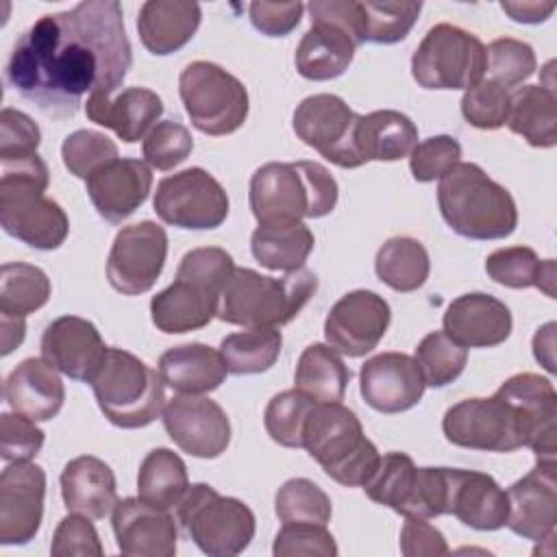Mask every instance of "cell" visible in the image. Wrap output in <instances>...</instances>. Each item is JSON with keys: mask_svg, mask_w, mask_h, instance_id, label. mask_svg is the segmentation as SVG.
<instances>
[{"mask_svg": "<svg viewBox=\"0 0 557 557\" xmlns=\"http://www.w3.org/2000/svg\"><path fill=\"white\" fill-rule=\"evenodd\" d=\"M133 65L122 4L85 0L41 15L15 41L4 74L22 98L57 120L74 117L91 96H113Z\"/></svg>", "mask_w": 557, "mask_h": 557, "instance_id": "obj_1", "label": "cell"}, {"mask_svg": "<svg viewBox=\"0 0 557 557\" xmlns=\"http://www.w3.org/2000/svg\"><path fill=\"white\" fill-rule=\"evenodd\" d=\"M442 431L461 448L511 453L527 446L537 461H555L557 392L540 374H513L494 396L453 405L444 413Z\"/></svg>", "mask_w": 557, "mask_h": 557, "instance_id": "obj_2", "label": "cell"}, {"mask_svg": "<svg viewBox=\"0 0 557 557\" xmlns=\"http://www.w3.org/2000/svg\"><path fill=\"white\" fill-rule=\"evenodd\" d=\"M0 224L7 235L37 250L59 248L70 220L59 202L48 198V165L39 154L0 161Z\"/></svg>", "mask_w": 557, "mask_h": 557, "instance_id": "obj_3", "label": "cell"}, {"mask_svg": "<svg viewBox=\"0 0 557 557\" xmlns=\"http://www.w3.org/2000/svg\"><path fill=\"white\" fill-rule=\"evenodd\" d=\"M444 222L468 239H505L518 226V209L507 187L476 163H455L437 185Z\"/></svg>", "mask_w": 557, "mask_h": 557, "instance_id": "obj_4", "label": "cell"}, {"mask_svg": "<svg viewBox=\"0 0 557 557\" xmlns=\"http://www.w3.org/2000/svg\"><path fill=\"white\" fill-rule=\"evenodd\" d=\"M315 289L318 276L307 268L281 278L235 268L222 287L218 318L246 329H278L302 311Z\"/></svg>", "mask_w": 557, "mask_h": 557, "instance_id": "obj_5", "label": "cell"}, {"mask_svg": "<svg viewBox=\"0 0 557 557\" xmlns=\"http://www.w3.org/2000/svg\"><path fill=\"white\" fill-rule=\"evenodd\" d=\"M337 181L318 161H272L255 170L248 202L259 224L324 218L337 205Z\"/></svg>", "mask_w": 557, "mask_h": 557, "instance_id": "obj_6", "label": "cell"}, {"mask_svg": "<svg viewBox=\"0 0 557 557\" xmlns=\"http://www.w3.org/2000/svg\"><path fill=\"white\" fill-rule=\"evenodd\" d=\"M302 448L333 481L346 487H363L381 459L357 413L342 403L313 405L305 424Z\"/></svg>", "mask_w": 557, "mask_h": 557, "instance_id": "obj_7", "label": "cell"}, {"mask_svg": "<svg viewBox=\"0 0 557 557\" xmlns=\"http://www.w3.org/2000/svg\"><path fill=\"white\" fill-rule=\"evenodd\" d=\"M89 385L104 418L120 429L148 426L165 407V383L159 370L122 348H107Z\"/></svg>", "mask_w": 557, "mask_h": 557, "instance_id": "obj_8", "label": "cell"}, {"mask_svg": "<svg viewBox=\"0 0 557 557\" xmlns=\"http://www.w3.org/2000/svg\"><path fill=\"white\" fill-rule=\"evenodd\" d=\"M176 520L194 544L211 557H233L248 548L257 520L252 509L209 483H194L176 505Z\"/></svg>", "mask_w": 557, "mask_h": 557, "instance_id": "obj_9", "label": "cell"}, {"mask_svg": "<svg viewBox=\"0 0 557 557\" xmlns=\"http://www.w3.org/2000/svg\"><path fill=\"white\" fill-rule=\"evenodd\" d=\"M178 94L191 124L211 137L231 135L248 117L244 83L211 61H191L178 76Z\"/></svg>", "mask_w": 557, "mask_h": 557, "instance_id": "obj_10", "label": "cell"}, {"mask_svg": "<svg viewBox=\"0 0 557 557\" xmlns=\"http://www.w3.org/2000/svg\"><path fill=\"white\" fill-rule=\"evenodd\" d=\"M487 70L483 41L453 24H435L411 57L413 81L424 89H470Z\"/></svg>", "mask_w": 557, "mask_h": 557, "instance_id": "obj_11", "label": "cell"}, {"mask_svg": "<svg viewBox=\"0 0 557 557\" xmlns=\"http://www.w3.org/2000/svg\"><path fill=\"white\" fill-rule=\"evenodd\" d=\"M152 207L157 215L178 228H218L228 215V196L220 181L202 168H187L159 181Z\"/></svg>", "mask_w": 557, "mask_h": 557, "instance_id": "obj_12", "label": "cell"}, {"mask_svg": "<svg viewBox=\"0 0 557 557\" xmlns=\"http://www.w3.org/2000/svg\"><path fill=\"white\" fill-rule=\"evenodd\" d=\"M359 113H355L335 94L307 96L294 111V133L309 148L318 150L326 161L352 170L363 161L355 146V128Z\"/></svg>", "mask_w": 557, "mask_h": 557, "instance_id": "obj_13", "label": "cell"}, {"mask_svg": "<svg viewBox=\"0 0 557 557\" xmlns=\"http://www.w3.org/2000/svg\"><path fill=\"white\" fill-rule=\"evenodd\" d=\"M168 257V233L152 220L122 226L111 244L107 278L124 296H139L152 289Z\"/></svg>", "mask_w": 557, "mask_h": 557, "instance_id": "obj_14", "label": "cell"}, {"mask_svg": "<svg viewBox=\"0 0 557 557\" xmlns=\"http://www.w3.org/2000/svg\"><path fill=\"white\" fill-rule=\"evenodd\" d=\"M161 420L170 440L191 457L215 459L231 444L226 411L200 394H178L165 400Z\"/></svg>", "mask_w": 557, "mask_h": 557, "instance_id": "obj_15", "label": "cell"}, {"mask_svg": "<svg viewBox=\"0 0 557 557\" xmlns=\"http://www.w3.org/2000/svg\"><path fill=\"white\" fill-rule=\"evenodd\" d=\"M392 320L383 296L370 289L344 294L324 320L326 344L346 357H363L379 346Z\"/></svg>", "mask_w": 557, "mask_h": 557, "instance_id": "obj_16", "label": "cell"}, {"mask_svg": "<svg viewBox=\"0 0 557 557\" xmlns=\"http://www.w3.org/2000/svg\"><path fill=\"white\" fill-rule=\"evenodd\" d=\"M46 472L33 461H11L0 474V544H28L41 524Z\"/></svg>", "mask_w": 557, "mask_h": 557, "instance_id": "obj_17", "label": "cell"}, {"mask_svg": "<svg viewBox=\"0 0 557 557\" xmlns=\"http://www.w3.org/2000/svg\"><path fill=\"white\" fill-rule=\"evenodd\" d=\"M424 387L418 361L405 352L374 355L359 372L363 400L381 413H400L416 407L424 396Z\"/></svg>", "mask_w": 557, "mask_h": 557, "instance_id": "obj_18", "label": "cell"}, {"mask_svg": "<svg viewBox=\"0 0 557 557\" xmlns=\"http://www.w3.org/2000/svg\"><path fill=\"white\" fill-rule=\"evenodd\" d=\"M557 463L537 461L507 490V527L531 542L553 540L557 524Z\"/></svg>", "mask_w": 557, "mask_h": 557, "instance_id": "obj_19", "label": "cell"}, {"mask_svg": "<svg viewBox=\"0 0 557 557\" xmlns=\"http://www.w3.org/2000/svg\"><path fill=\"white\" fill-rule=\"evenodd\" d=\"M113 535L122 555L174 557L178 544L176 522L170 509L150 505L139 496L117 500L111 516Z\"/></svg>", "mask_w": 557, "mask_h": 557, "instance_id": "obj_20", "label": "cell"}, {"mask_svg": "<svg viewBox=\"0 0 557 557\" xmlns=\"http://www.w3.org/2000/svg\"><path fill=\"white\" fill-rule=\"evenodd\" d=\"M107 346L94 322L78 315L52 320L41 335V357L61 374L89 383L98 372Z\"/></svg>", "mask_w": 557, "mask_h": 557, "instance_id": "obj_21", "label": "cell"}, {"mask_svg": "<svg viewBox=\"0 0 557 557\" xmlns=\"http://www.w3.org/2000/svg\"><path fill=\"white\" fill-rule=\"evenodd\" d=\"M87 196L111 224H122L148 198L152 187V172L139 159H115L98 168L87 181Z\"/></svg>", "mask_w": 557, "mask_h": 557, "instance_id": "obj_22", "label": "cell"}, {"mask_svg": "<svg viewBox=\"0 0 557 557\" xmlns=\"http://www.w3.org/2000/svg\"><path fill=\"white\" fill-rule=\"evenodd\" d=\"M444 333L463 348H492L511 335V311L492 294L457 296L444 311Z\"/></svg>", "mask_w": 557, "mask_h": 557, "instance_id": "obj_23", "label": "cell"}, {"mask_svg": "<svg viewBox=\"0 0 557 557\" xmlns=\"http://www.w3.org/2000/svg\"><path fill=\"white\" fill-rule=\"evenodd\" d=\"M446 513L476 531L503 529L509 516L507 492L494 476L476 470L448 468Z\"/></svg>", "mask_w": 557, "mask_h": 557, "instance_id": "obj_24", "label": "cell"}, {"mask_svg": "<svg viewBox=\"0 0 557 557\" xmlns=\"http://www.w3.org/2000/svg\"><path fill=\"white\" fill-rule=\"evenodd\" d=\"M220 294V289L176 272L174 283L150 300L152 324L168 335L202 329L218 315Z\"/></svg>", "mask_w": 557, "mask_h": 557, "instance_id": "obj_25", "label": "cell"}, {"mask_svg": "<svg viewBox=\"0 0 557 557\" xmlns=\"http://www.w3.org/2000/svg\"><path fill=\"white\" fill-rule=\"evenodd\" d=\"M91 122L111 128L122 141L146 139L163 113V100L148 87H126L117 96H91L85 102Z\"/></svg>", "mask_w": 557, "mask_h": 557, "instance_id": "obj_26", "label": "cell"}, {"mask_svg": "<svg viewBox=\"0 0 557 557\" xmlns=\"http://www.w3.org/2000/svg\"><path fill=\"white\" fill-rule=\"evenodd\" d=\"M4 400L15 413H22L33 422L52 420L65 400L59 370L44 357L24 359L4 381Z\"/></svg>", "mask_w": 557, "mask_h": 557, "instance_id": "obj_27", "label": "cell"}, {"mask_svg": "<svg viewBox=\"0 0 557 557\" xmlns=\"http://www.w3.org/2000/svg\"><path fill=\"white\" fill-rule=\"evenodd\" d=\"M61 496L67 511L102 520L113 513L117 505L115 474L109 463L98 457H74L61 472Z\"/></svg>", "mask_w": 557, "mask_h": 557, "instance_id": "obj_28", "label": "cell"}, {"mask_svg": "<svg viewBox=\"0 0 557 557\" xmlns=\"http://www.w3.org/2000/svg\"><path fill=\"white\" fill-rule=\"evenodd\" d=\"M202 9L198 2L148 0L137 13V33L144 48L157 57L181 50L198 30Z\"/></svg>", "mask_w": 557, "mask_h": 557, "instance_id": "obj_29", "label": "cell"}, {"mask_svg": "<svg viewBox=\"0 0 557 557\" xmlns=\"http://www.w3.org/2000/svg\"><path fill=\"white\" fill-rule=\"evenodd\" d=\"M163 383L178 394H207L218 389L226 374V361L220 350L207 344H181L168 348L157 366Z\"/></svg>", "mask_w": 557, "mask_h": 557, "instance_id": "obj_30", "label": "cell"}, {"mask_svg": "<svg viewBox=\"0 0 557 557\" xmlns=\"http://www.w3.org/2000/svg\"><path fill=\"white\" fill-rule=\"evenodd\" d=\"M355 50L357 44L339 26L311 22V28L296 48L294 63L298 74L307 81H331L348 70Z\"/></svg>", "mask_w": 557, "mask_h": 557, "instance_id": "obj_31", "label": "cell"}, {"mask_svg": "<svg viewBox=\"0 0 557 557\" xmlns=\"http://www.w3.org/2000/svg\"><path fill=\"white\" fill-rule=\"evenodd\" d=\"M418 144V128L400 111L379 109L359 115L355 128V146L363 163L368 161H398L409 157Z\"/></svg>", "mask_w": 557, "mask_h": 557, "instance_id": "obj_32", "label": "cell"}, {"mask_svg": "<svg viewBox=\"0 0 557 557\" xmlns=\"http://www.w3.org/2000/svg\"><path fill=\"white\" fill-rule=\"evenodd\" d=\"M313 244V233L302 220L263 222L250 237L252 257L263 268L276 272H294L305 268Z\"/></svg>", "mask_w": 557, "mask_h": 557, "instance_id": "obj_33", "label": "cell"}, {"mask_svg": "<svg viewBox=\"0 0 557 557\" xmlns=\"http://www.w3.org/2000/svg\"><path fill=\"white\" fill-rule=\"evenodd\" d=\"M505 124L529 146L553 148L557 144V98L553 87L524 85L509 91Z\"/></svg>", "mask_w": 557, "mask_h": 557, "instance_id": "obj_34", "label": "cell"}, {"mask_svg": "<svg viewBox=\"0 0 557 557\" xmlns=\"http://www.w3.org/2000/svg\"><path fill=\"white\" fill-rule=\"evenodd\" d=\"M348 381L350 370L339 352L329 344H311L296 363L294 389L315 403H342Z\"/></svg>", "mask_w": 557, "mask_h": 557, "instance_id": "obj_35", "label": "cell"}, {"mask_svg": "<svg viewBox=\"0 0 557 557\" xmlns=\"http://www.w3.org/2000/svg\"><path fill=\"white\" fill-rule=\"evenodd\" d=\"M487 276L511 289L537 287L555 298V259H540L529 246H507L494 250L485 259Z\"/></svg>", "mask_w": 557, "mask_h": 557, "instance_id": "obj_36", "label": "cell"}, {"mask_svg": "<svg viewBox=\"0 0 557 557\" xmlns=\"http://www.w3.org/2000/svg\"><path fill=\"white\" fill-rule=\"evenodd\" d=\"M374 270L381 283L394 292H416L429 278L431 261L422 242L413 237H389L374 257Z\"/></svg>", "mask_w": 557, "mask_h": 557, "instance_id": "obj_37", "label": "cell"}, {"mask_svg": "<svg viewBox=\"0 0 557 557\" xmlns=\"http://www.w3.org/2000/svg\"><path fill=\"white\" fill-rule=\"evenodd\" d=\"M189 487L185 461L170 448H152L137 474V494L141 500L172 509L181 503Z\"/></svg>", "mask_w": 557, "mask_h": 557, "instance_id": "obj_38", "label": "cell"}, {"mask_svg": "<svg viewBox=\"0 0 557 557\" xmlns=\"http://www.w3.org/2000/svg\"><path fill=\"white\" fill-rule=\"evenodd\" d=\"M48 274L30 263L9 261L0 270V315L26 318L50 298Z\"/></svg>", "mask_w": 557, "mask_h": 557, "instance_id": "obj_39", "label": "cell"}, {"mask_svg": "<svg viewBox=\"0 0 557 557\" xmlns=\"http://www.w3.org/2000/svg\"><path fill=\"white\" fill-rule=\"evenodd\" d=\"M281 344L278 329H246L226 335L220 344V355L231 374H259L276 363Z\"/></svg>", "mask_w": 557, "mask_h": 557, "instance_id": "obj_40", "label": "cell"}, {"mask_svg": "<svg viewBox=\"0 0 557 557\" xmlns=\"http://www.w3.org/2000/svg\"><path fill=\"white\" fill-rule=\"evenodd\" d=\"M418 466L407 453L392 450L379 459L374 474L366 481L363 492L370 500L389 507L392 511L405 516Z\"/></svg>", "mask_w": 557, "mask_h": 557, "instance_id": "obj_41", "label": "cell"}, {"mask_svg": "<svg viewBox=\"0 0 557 557\" xmlns=\"http://www.w3.org/2000/svg\"><path fill=\"white\" fill-rule=\"evenodd\" d=\"M422 2H361V39L363 44H396L413 28Z\"/></svg>", "mask_w": 557, "mask_h": 557, "instance_id": "obj_42", "label": "cell"}, {"mask_svg": "<svg viewBox=\"0 0 557 557\" xmlns=\"http://www.w3.org/2000/svg\"><path fill=\"white\" fill-rule=\"evenodd\" d=\"M274 511L278 520L285 522H313L326 524L333 513L331 498L326 492L309 479L285 481L274 496Z\"/></svg>", "mask_w": 557, "mask_h": 557, "instance_id": "obj_43", "label": "cell"}, {"mask_svg": "<svg viewBox=\"0 0 557 557\" xmlns=\"http://www.w3.org/2000/svg\"><path fill=\"white\" fill-rule=\"evenodd\" d=\"M313 405L315 400L298 389L272 396L263 413V424L272 442L285 448H302V433Z\"/></svg>", "mask_w": 557, "mask_h": 557, "instance_id": "obj_44", "label": "cell"}, {"mask_svg": "<svg viewBox=\"0 0 557 557\" xmlns=\"http://www.w3.org/2000/svg\"><path fill=\"white\" fill-rule=\"evenodd\" d=\"M413 359L418 361L426 385L446 387L463 372L468 363V348L455 344L444 331H433L422 337Z\"/></svg>", "mask_w": 557, "mask_h": 557, "instance_id": "obj_45", "label": "cell"}, {"mask_svg": "<svg viewBox=\"0 0 557 557\" xmlns=\"http://www.w3.org/2000/svg\"><path fill=\"white\" fill-rule=\"evenodd\" d=\"M61 157L70 174L87 181L98 168L117 159V146L104 133L81 128L63 139Z\"/></svg>", "mask_w": 557, "mask_h": 557, "instance_id": "obj_46", "label": "cell"}, {"mask_svg": "<svg viewBox=\"0 0 557 557\" xmlns=\"http://www.w3.org/2000/svg\"><path fill=\"white\" fill-rule=\"evenodd\" d=\"M490 78L505 89H513L533 76L537 67L535 52L529 44L511 37H498L487 48Z\"/></svg>", "mask_w": 557, "mask_h": 557, "instance_id": "obj_47", "label": "cell"}, {"mask_svg": "<svg viewBox=\"0 0 557 557\" xmlns=\"http://www.w3.org/2000/svg\"><path fill=\"white\" fill-rule=\"evenodd\" d=\"M194 150V137L189 128L174 120L157 122L146 135L141 152L150 168L168 172L181 165Z\"/></svg>", "mask_w": 557, "mask_h": 557, "instance_id": "obj_48", "label": "cell"}, {"mask_svg": "<svg viewBox=\"0 0 557 557\" xmlns=\"http://www.w3.org/2000/svg\"><path fill=\"white\" fill-rule=\"evenodd\" d=\"M461 115L466 122L481 131H496L507 122L509 115V89L483 78L461 98Z\"/></svg>", "mask_w": 557, "mask_h": 557, "instance_id": "obj_49", "label": "cell"}, {"mask_svg": "<svg viewBox=\"0 0 557 557\" xmlns=\"http://www.w3.org/2000/svg\"><path fill=\"white\" fill-rule=\"evenodd\" d=\"M276 557H335L337 544L326 524L285 522L274 537Z\"/></svg>", "mask_w": 557, "mask_h": 557, "instance_id": "obj_50", "label": "cell"}, {"mask_svg": "<svg viewBox=\"0 0 557 557\" xmlns=\"http://www.w3.org/2000/svg\"><path fill=\"white\" fill-rule=\"evenodd\" d=\"M461 144L450 135H435L422 139L409 152V170L418 183L442 178L455 163H459Z\"/></svg>", "mask_w": 557, "mask_h": 557, "instance_id": "obj_51", "label": "cell"}, {"mask_svg": "<svg viewBox=\"0 0 557 557\" xmlns=\"http://www.w3.org/2000/svg\"><path fill=\"white\" fill-rule=\"evenodd\" d=\"M44 431L22 413L4 411L0 416V457L11 461H30L44 446Z\"/></svg>", "mask_w": 557, "mask_h": 557, "instance_id": "obj_52", "label": "cell"}, {"mask_svg": "<svg viewBox=\"0 0 557 557\" xmlns=\"http://www.w3.org/2000/svg\"><path fill=\"white\" fill-rule=\"evenodd\" d=\"M89 520L91 518L72 511L65 518H61L52 535L50 553L54 557H102L104 548L100 544V535Z\"/></svg>", "mask_w": 557, "mask_h": 557, "instance_id": "obj_53", "label": "cell"}, {"mask_svg": "<svg viewBox=\"0 0 557 557\" xmlns=\"http://www.w3.org/2000/svg\"><path fill=\"white\" fill-rule=\"evenodd\" d=\"M41 131L24 111L4 107L0 113V161H15L37 154Z\"/></svg>", "mask_w": 557, "mask_h": 557, "instance_id": "obj_54", "label": "cell"}, {"mask_svg": "<svg viewBox=\"0 0 557 557\" xmlns=\"http://www.w3.org/2000/svg\"><path fill=\"white\" fill-rule=\"evenodd\" d=\"M305 4L302 2H250L248 13L252 26L268 37H285L289 35L300 17Z\"/></svg>", "mask_w": 557, "mask_h": 557, "instance_id": "obj_55", "label": "cell"}, {"mask_svg": "<svg viewBox=\"0 0 557 557\" xmlns=\"http://www.w3.org/2000/svg\"><path fill=\"white\" fill-rule=\"evenodd\" d=\"M400 553L405 557H442L450 548L440 529H435L426 518L407 516L400 529Z\"/></svg>", "mask_w": 557, "mask_h": 557, "instance_id": "obj_56", "label": "cell"}, {"mask_svg": "<svg viewBox=\"0 0 557 557\" xmlns=\"http://www.w3.org/2000/svg\"><path fill=\"white\" fill-rule=\"evenodd\" d=\"M500 9L513 20L522 24H540L546 22L553 11L555 2H537V0H522V2H500Z\"/></svg>", "mask_w": 557, "mask_h": 557, "instance_id": "obj_57", "label": "cell"}, {"mask_svg": "<svg viewBox=\"0 0 557 557\" xmlns=\"http://www.w3.org/2000/svg\"><path fill=\"white\" fill-rule=\"evenodd\" d=\"M553 346H555V324H544L535 337H533V355L535 359L548 370L555 372V359H553Z\"/></svg>", "mask_w": 557, "mask_h": 557, "instance_id": "obj_58", "label": "cell"}, {"mask_svg": "<svg viewBox=\"0 0 557 557\" xmlns=\"http://www.w3.org/2000/svg\"><path fill=\"white\" fill-rule=\"evenodd\" d=\"M2 320V355H11L26 335V322L24 318H13V315H0Z\"/></svg>", "mask_w": 557, "mask_h": 557, "instance_id": "obj_59", "label": "cell"}]
</instances>
